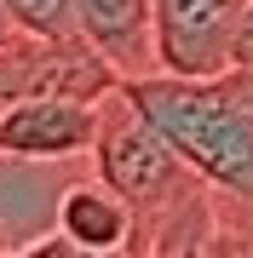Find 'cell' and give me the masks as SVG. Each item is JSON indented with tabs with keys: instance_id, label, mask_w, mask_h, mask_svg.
Segmentation results:
<instances>
[{
	"instance_id": "30bf717a",
	"label": "cell",
	"mask_w": 253,
	"mask_h": 258,
	"mask_svg": "<svg viewBox=\"0 0 253 258\" xmlns=\"http://www.w3.org/2000/svg\"><path fill=\"white\" fill-rule=\"evenodd\" d=\"M213 81H219V92H225V98H236V103L253 115V63H225Z\"/></svg>"
},
{
	"instance_id": "8fae6325",
	"label": "cell",
	"mask_w": 253,
	"mask_h": 258,
	"mask_svg": "<svg viewBox=\"0 0 253 258\" xmlns=\"http://www.w3.org/2000/svg\"><path fill=\"white\" fill-rule=\"evenodd\" d=\"M230 63H253V0H247L242 23H236V52H230Z\"/></svg>"
},
{
	"instance_id": "6da1fadb",
	"label": "cell",
	"mask_w": 253,
	"mask_h": 258,
	"mask_svg": "<svg viewBox=\"0 0 253 258\" xmlns=\"http://www.w3.org/2000/svg\"><path fill=\"white\" fill-rule=\"evenodd\" d=\"M92 172L115 195H127L138 235L132 252L150 258H184V252H225V207L219 189L167 144V132L144 115L121 81L98 98V138H92Z\"/></svg>"
},
{
	"instance_id": "52a82bcc",
	"label": "cell",
	"mask_w": 253,
	"mask_h": 258,
	"mask_svg": "<svg viewBox=\"0 0 253 258\" xmlns=\"http://www.w3.org/2000/svg\"><path fill=\"white\" fill-rule=\"evenodd\" d=\"M75 29L115 63L121 81L161 69L156 52V0H75Z\"/></svg>"
},
{
	"instance_id": "5b68a950",
	"label": "cell",
	"mask_w": 253,
	"mask_h": 258,
	"mask_svg": "<svg viewBox=\"0 0 253 258\" xmlns=\"http://www.w3.org/2000/svg\"><path fill=\"white\" fill-rule=\"evenodd\" d=\"M247 0H156V52L167 75H219L236 52Z\"/></svg>"
},
{
	"instance_id": "8992f818",
	"label": "cell",
	"mask_w": 253,
	"mask_h": 258,
	"mask_svg": "<svg viewBox=\"0 0 253 258\" xmlns=\"http://www.w3.org/2000/svg\"><path fill=\"white\" fill-rule=\"evenodd\" d=\"M98 138V103L92 98H29L0 109V149H18V155H92Z\"/></svg>"
},
{
	"instance_id": "7a4b0ae2",
	"label": "cell",
	"mask_w": 253,
	"mask_h": 258,
	"mask_svg": "<svg viewBox=\"0 0 253 258\" xmlns=\"http://www.w3.org/2000/svg\"><path fill=\"white\" fill-rule=\"evenodd\" d=\"M144 115L167 132V144L230 201L253 207V115L219 92L213 75H138L127 81Z\"/></svg>"
},
{
	"instance_id": "4fadbf2b",
	"label": "cell",
	"mask_w": 253,
	"mask_h": 258,
	"mask_svg": "<svg viewBox=\"0 0 253 258\" xmlns=\"http://www.w3.org/2000/svg\"><path fill=\"white\" fill-rule=\"evenodd\" d=\"M6 252H12V241H6V230H0V258H6Z\"/></svg>"
},
{
	"instance_id": "7c38bea8",
	"label": "cell",
	"mask_w": 253,
	"mask_h": 258,
	"mask_svg": "<svg viewBox=\"0 0 253 258\" xmlns=\"http://www.w3.org/2000/svg\"><path fill=\"white\" fill-rule=\"evenodd\" d=\"M12 35H18V18H12V12H6V0H0V40H12Z\"/></svg>"
},
{
	"instance_id": "277c9868",
	"label": "cell",
	"mask_w": 253,
	"mask_h": 258,
	"mask_svg": "<svg viewBox=\"0 0 253 258\" xmlns=\"http://www.w3.org/2000/svg\"><path fill=\"white\" fill-rule=\"evenodd\" d=\"M81 172H92V155H18V149H0V230L12 241V258H18L29 241L58 230V207H64L69 184Z\"/></svg>"
},
{
	"instance_id": "ba28073f",
	"label": "cell",
	"mask_w": 253,
	"mask_h": 258,
	"mask_svg": "<svg viewBox=\"0 0 253 258\" xmlns=\"http://www.w3.org/2000/svg\"><path fill=\"white\" fill-rule=\"evenodd\" d=\"M58 230L75 241L86 258H115V252H132L138 218H132L127 195H115L98 172H81L69 184L64 207H58Z\"/></svg>"
},
{
	"instance_id": "9c48e42d",
	"label": "cell",
	"mask_w": 253,
	"mask_h": 258,
	"mask_svg": "<svg viewBox=\"0 0 253 258\" xmlns=\"http://www.w3.org/2000/svg\"><path fill=\"white\" fill-rule=\"evenodd\" d=\"M6 12L18 18V29H35V35H81L75 0H6Z\"/></svg>"
},
{
	"instance_id": "3957f363",
	"label": "cell",
	"mask_w": 253,
	"mask_h": 258,
	"mask_svg": "<svg viewBox=\"0 0 253 258\" xmlns=\"http://www.w3.org/2000/svg\"><path fill=\"white\" fill-rule=\"evenodd\" d=\"M121 86L115 63L86 35H35L18 29L0 40V109L29 98H104Z\"/></svg>"
}]
</instances>
